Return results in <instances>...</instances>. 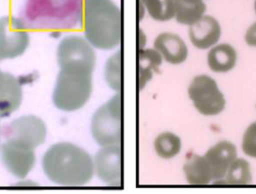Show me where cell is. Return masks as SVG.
I'll return each mask as SVG.
<instances>
[{"mask_svg": "<svg viewBox=\"0 0 256 194\" xmlns=\"http://www.w3.org/2000/svg\"><path fill=\"white\" fill-rule=\"evenodd\" d=\"M242 150L248 158L256 159V122L246 128L242 136Z\"/></svg>", "mask_w": 256, "mask_h": 194, "instance_id": "cell-22", "label": "cell"}, {"mask_svg": "<svg viewBox=\"0 0 256 194\" xmlns=\"http://www.w3.org/2000/svg\"><path fill=\"white\" fill-rule=\"evenodd\" d=\"M17 78L8 72L0 70V103L11 90L12 86L16 83Z\"/></svg>", "mask_w": 256, "mask_h": 194, "instance_id": "cell-23", "label": "cell"}, {"mask_svg": "<svg viewBox=\"0 0 256 194\" xmlns=\"http://www.w3.org/2000/svg\"><path fill=\"white\" fill-rule=\"evenodd\" d=\"M94 172L103 183L109 186L120 187L122 183L120 145L100 148L94 158Z\"/></svg>", "mask_w": 256, "mask_h": 194, "instance_id": "cell-9", "label": "cell"}, {"mask_svg": "<svg viewBox=\"0 0 256 194\" xmlns=\"http://www.w3.org/2000/svg\"><path fill=\"white\" fill-rule=\"evenodd\" d=\"M1 158L6 168L18 178L28 176L36 161L34 150L12 140L2 145Z\"/></svg>", "mask_w": 256, "mask_h": 194, "instance_id": "cell-10", "label": "cell"}, {"mask_svg": "<svg viewBox=\"0 0 256 194\" xmlns=\"http://www.w3.org/2000/svg\"><path fill=\"white\" fill-rule=\"evenodd\" d=\"M144 9L154 20L170 22L174 17V0H140Z\"/></svg>", "mask_w": 256, "mask_h": 194, "instance_id": "cell-20", "label": "cell"}, {"mask_svg": "<svg viewBox=\"0 0 256 194\" xmlns=\"http://www.w3.org/2000/svg\"><path fill=\"white\" fill-rule=\"evenodd\" d=\"M92 92V74L60 70L54 88L53 103L62 111H78L88 103Z\"/></svg>", "mask_w": 256, "mask_h": 194, "instance_id": "cell-3", "label": "cell"}, {"mask_svg": "<svg viewBox=\"0 0 256 194\" xmlns=\"http://www.w3.org/2000/svg\"><path fill=\"white\" fill-rule=\"evenodd\" d=\"M164 59L154 48H140L138 51V86L142 90L160 70Z\"/></svg>", "mask_w": 256, "mask_h": 194, "instance_id": "cell-15", "label": "cell"}, {"mask_svg": "<svg viewBox=\"0 0 256 194\" xmlns=\"http://www.w3.org/2000/svg\"><path fill=\"white\" fill-rule=\"evenodd\" d=\"M222 28L220 22L212 15H204L188 26V40L200 50H208L220 42Z\"/></svg>", "mask_w": 256, "mask_h": 194, "instance_id": "cell-11", "label": "cell"}, {"mask_svg": "<svg viewBox=\"0 0 256 194\" xmlns=\"http://www.w3.org/2000/svg\"><path fill=\"white\" fill-rule=\"evenodd\" d=\"M254 12L256 14V0H254Z\"/></svg>", "mask_w": 256, "mask_h": 194, "instance_id": "cell-25", "label": "cell"}, {"mask_svg": "<svg viewBox=\"0 0 256 194\" xmlns=\"http://www.w3.org/2000/svg\"><path fill=\"white\" fill-rule=\"evenodd\" d=\"M57 62L60 70L93 74L96 67V53L86 38L68 36L57 48Z\"/></svg>", "mask_w": 256, "mask_h": 194, "instance_id": "cell-5", "label": "cell"}, {"mask_svg": "<svg viewBox=\"0 0 256 194\" xmlns=\"http://www.w3.org/2000/svg\"><path fill=\"white\" fill-rule=\"evenodd\" d=\"M244 40L248 47L256 48V22L252 23L246 30Z\"/></svg>", "mask_w": 256, "mask_h": 194, "instance_id": "cell-24", "label": "cell"}, {"mask_svg": "<svg viewBox=\"0 0 256 194\" xmlns=\"http://www.w3.org/2000/svg\"><path fill=\"white\" fill-rule=\"evenodd\" d=\"M188 98L200 114L216 116L224 111L226 100L217 81L206 74L193 78L188 87Z\"/></svg>", "mask_w": 256, "mask_h": 194, "instance_id": "cell-6", "label": "cell"}, {"mask_svg": "<svg viewBox=\"0 0 256 194\" xmlns=\"http://www.w3.org/2000/svg\"><path fill=\"white\" fill-rule=\"evenodd\" d=\"M182 140L173 132H164L157 136L154 142V148L157 156L162 159L176 158L182 150Z\"/></svg>", "mask_w": 256, "mask_h": 194, "instance_id": "cell-18", "label": "cell"}, {"mask_svg": "<svg viewBox=\"0 0 256 194\" xmlns=\"http://www.w3.org/2000/svg\"><path fill=\"white\" fill-rule=\"evenodd\" d=\"M121 112L120 92L114 94L94 112L90 122V133L100 147L120 145Z\"/></svg>", "mask_w": 256, "mask_h": 194, "instance_id": "cell-4", "label": "cell"}, {"mask_svg": "<svg viewBox=\"0 0 256 194\" xmlns=\"http://www.w3.org/2000/svg\"><path fill=\"white\" fill-rule=\"evenodd\" d=\"M154 48L168 64H182L188 59L187 44L181 36L174 32L159 34L154 40Z\"/></svg>", "mask_w": 256, "mask_h": 194, "instance_id": "cell-12", "label": "cell"}, {"mask_svg": "<svg viewBox=\"0 0 256 194\" xmlns=\"http://www.w3.org/2000/svg\"></svg>", "mask_w": 256, "mask_h": 194, "instance_id": "cell-26", "label": "cell"}, {"mask_svg": "<svg viewBox=\"0 0 256 194\" xmlns=\"http://www.w3.org/2000/svg\"><path fill=\"white\" fill-rule=\"evenodd\" d=\"M6 140H15L36 150L46 137V126L36 115H26L10 123L4 130Z\"/></svg>", "mask_w": 256, "mask_h": 194, "instance_id": "cell-8", "label": "cell"}, {"mask_svg": "<svg viewBox=\"0 0 256 194\" xmlns=\"http://www.w3.org/2000/svg\"><path fill=\"white\" fill-rule=\"evenodd\" d=\"M184 173L187 182L192 186H204L214 181L204 156L190 154L184 166Z\"/></svg>", "mask_w": 256, "mask_h": 194, "instance_id": "cell-16", "label": "cell"}, {"mask_svg": "<svg viewBox=\"0 0 256 194\" xmlns=\"http://www.w3.org/2000/svg\"><path fill=\"white\" fill-rule=\"evenodd\" d=\"M204 0H174V17L178 24L193 25L206 15Z\"/></svg>", "mask_w": 256, "mask_h": 194, "instance_id": "cell-17", "label": "cell"}, {"mask_svg": "<svg viewBox=\"0 0 256 194\" xmlns=\"http://www.w3.org/2000/svg\"><path fill=\"white\" fill-rule=\"evenodd\" d=\"M82 25L86 40L94 48L112 50L122 38V15L112 0H86Z\"/></svg>", "mask_w": 256, "mask_h": 194, "instance_id": "cell-2", "label": "cell"}, {"mask_svg": "<svg viewBox=\"0 0 256 194\" xmlns=\"http://www.w3.org/2000/svg\"><path fill=\"white\" fill-rule=\"evenodd\" d=\"M206 62L208 67L214 73H228L236 67L238 52L230 44H218L208 50Z\"/></svg>", "mask_w": 256, "mask_h": 194, "instance_id": "cell-14", "label": "cell"}, {"mask_svg": "<svg viewBox=\"0 0 256 194\" xmlns=\"http://www.w3.org/2000/svg\"><path fill=\"white\" fill-rule=\"evenodd\" d=\"M224 178L228 184L232 186H246L252 183V170L250 164L246 159L237 158L232 162Z\"/></svg>", "mask_w": 256, "mask_h": 194, "instance_id": "cell-21", "label": "cell"}, {"mask_svg": "<svg viewBox=\"0 0 256 194\" xmlns=\"http://www.w3.org/2000/svg\"><path fill=\"white\" fill-rule=\"evenodd\" d=\"M29 42L28 32L20 20L14 17L0 18V61L20 56Z\"/></svg>", "mask_w": 256, "mask_h": 194, "instance_id": "cell-7", "label": "cell"}, {"mask_svg": "<svg viewBox=\"0 0 256 194\" xmlns=\"http://www.w3.org/2000/svg\"><path fill=\"white\" fill-rule=\"evenodd\" d=\"M42 169L46 178L60 186H84L95 175L92 156L67 142L54 144L45 152Z\"/></svg>", "mask_w": 256, "mask_h": 194, "instance_id": "cell-1", "label": "cell"}, {"mask_svg": "<svg viewBox=\"0 0 256 194\" xmlns=\"http://www.w3.org/2000/svg\"><path fill=\"white\" fill-rule=\"evenodd\" d=\"M122 61L120 50H117L107 59L104 68V81L110 90L120 92L122 87Z\"/></svg>", "mask_w": 256, "mask_h": 194, "instance_id": "cell-19", "label": "cell"}, {"mask_svg": "<svg viewBox=\"0 0 256 194\" xmlns=\"http://www.w3.org/2000/svg\"><path fill=\"white\" fill-rule=\"evenodd\" d=\"M204 156L210 166L214 181H217L224 178L232 162L238 158V150L232 142L223 140L214 144Z\"/></svg>", "mask_w": 256, "mask_h": 194, "instance_id": "cell-13", "label": "cell"}]
</instances>
